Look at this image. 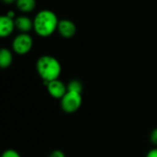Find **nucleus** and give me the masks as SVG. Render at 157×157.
<instances>
[{
	"instance_id": "obj_1",
	"label": "nucleus",
	"mask_w": 157,
	"mask_h": 157,
	"mask_svg": "<svg viewBox=\"0 0 157 157\" xmlns=\"http://www.w3.org/2000/svg\"><path fill=\"white\" fill-rule=\"evenodd\" d=\"M58 24V18L52 11L41 10L33 20V29L39 36L49 37L57 29Z\"/></svg>"
},
{
	"instance_id": "obj_2",
	"label": "nucleus",
	"mask_w": 157,
	"mask_h": 157,
	"mask_svg": "<svg viewBox=\"0 0 157 157\" xmlns=\"http://www.w3.org/2000/svg\"><path fill=\"white\" fill-rule=\"evenodd\" d=\"M36 69L43 83L58 79L62 72V66L59 61L50 55L40 57L36 63Z\"/></svg>"
},
{
	"instance_id": "obj_3",
	"label": "nucleus",
	"mask_w": 157,
	"mask_h": 157,
	"mask_svg": "<svg viewBox=\"0 0 157 157\" xmlns=\"http://www.w3.org/2000/svg\"><path fill=\"white\" fill-rule=\"evenodd\" d=\"M60 100L63 111L67 114H72L77 111L81 108L83 101L82 94L72 91H67Z\"/></svg>"
},
{
	"instance_id": "obj_4",
	"label": "nucleus",
	"mask_w": 157,
	"mask_h": 157,
	"mask_svg": "<svg viewBox=\"0 0 157 157\" xmlns=\"http://www.w3.org/2000/svg\"><path fill=\"white\" fill-rule=\"evenodd\" d=\"M32 43H33L32 39L29 34L21 33L14 39L12 43V48L16 53L23 55L28 53L31 50Z\"/></svg>"
},
{
	"instance_id": "obj_5",
	"label": "nucleus",
	"mask_w": 157,
	"mask_h": 157,
	"mask_svg": "<svg viewBox=\"0 0 157 157\" xmlns=\"http://www.w3.org/2000/svg\"><path fill=\"white\" fill-rule=\"evenodd\" d=\"M45 86L49 95L56 99H61L67 92V86H65L64 83L59 79L47 82L45 83Z\"/></svg>"
},
{
	"instance_id": "obj_6",
	"label": "nucleus",
	"mask_w": 157,
	"mask_h": 157,
	"mask_svg": "<svg viewBox=\"0 0 157 157\" xmlns=\"http://www.w3.org/2000/svg\"><path fill=\"white\" fill-rule=\"evenodd\" d=\"M57 29L63 38H67V39L72 38L75 34V31H76V28L74 22L68 19L60 20Z\"/></svg>"
},
{
	"instance_id": "obj_7",
	"label": "nucleus",
	"mask_w": 157,
	"mask_h": 157,
	"mask_svg": "<svg viewBox=\"0 0 157 157\" xmlns=\"http://www.w3.org/2000/svg\"><path fill=\"white\" fill-rule=\"evenodd\" d=\"M15 21L13 18L8 17L7 16H3L0 17V34L1 37L5 38L9 36L14 30Z\"/></svg>"
},
{
	"instance_id": "obj_8",
	"label": "nucleus",
	"mask_w": 157,
	"mask_h": 157,
	"mask_svg": "<svg viewBox=\"0 0 157 157\" xmlns=\"http://www.w3.org/2000/svg\"><path fill=\"white\" fill-rule=\"evenodd\" d=\"M15 26L22 33H27L31 29H33V21L28 17L21 16L16 18Z\"/></svg>"
},
{
	"instance_id": "obj_9",
	"label": "nucleus",
	"mask_w": 157,
	"mask_h": 157,
	"mask_svg": "<svg viewBox=\"0 0 157 157\" xmlns=\"http://www.w3.org/2000/svg\"><path fill=\"white\" fill-rule=\"evenodd\" d=\"M12 53L10 52L9 50L3 48L0 52V66L5 69L10 66V64L12 63Z\"/></svg>"
},
{
	"instance_id": "obj_10",
	"label": "nucleus",
	"mask_w": 157,
	"mask_h": 157,
	"mask_svg": "<svg viewBox=\"0 0 157 157\" xmlns=\"http://www.w3.org/2000/svg\"><path fill=\"white\" fill-rule=\"evenodd\" d=\"M17 6L22 12H30L35 8V0H17Z\"/></svg>"
},
{
	"instance_id": "obj_11",
	"label": "nucleus",
	"mask_w": 157,
	"mask_h": 157,
	"mask_svg": "<svg viewBox=\"0 0 157 157\" xmlns=\"http://www.w3.org/2000/svg\"><path fill=\"white\" fill-rule=\"evenodd\" d=\"M67 91H72V92H76V93L82 94V91H83L82 83L76 79L71 80L67 85Z\"/></svg>"
},
{
	"instance_id": "obj_12",
	"label": "nucleus",
	"mask_w": 157,
	"mask_h": 157,
	"mask_svg": "<svg viewBox=\"0 0 157 157\" xmlns=\"http://www.w3.org/2000/svg\"><path fill=\"white\" fill-rule=\"evenodd\" d=\"M1 157H21V155L14 149H6L3 152Z\"/></svg>"
},
{
	"instance_id": "obj_13",
	"label": "nucleus",
	"mask_w": 157,
	"mask_h": 157,
	"mask_svg": "<svg viewBox=\"0 0 157 157\" xmlns=\"http://www.w3.org/2000/svg\"><path fill=\"white\" fill-rule=\"evenodd\" d=\"M48 157H66L64 153L61 150H53L52 152L50 153Z\"/></svg>"
},
{
	"instance_id": "obj_14",
	"label": "nucleus",
	"mask_w": 157,
	"mask_h": 157,
	"mask_svg": "<svg viewBox=\"0 0 157 157\" xmlns=\"http://www.w3.org/2000/svg\"><path fill=\"white\" fill-rule=\"evenodd\" d=\"M150 141L153 144L157 146V128L154 129L150 134Z\"/></svg>"
},
{
	"instance_id": "obj_15",
	"label": "nucleus",
	"mask_w": 157,
	"mask_h": 157,
	"mask_svg": "<svg viewBox=\"0 0 157 157\" xmlns=\"http://www.w3.org/2000/svg\"><path fill=\"white\" fill-rule=\"evenodd\" d=\"M145 157H157V148H154L150 150Z\"/></svg>"
},
{
	"instance_id": "obj_16",
	"label": "nucleus",
	"mask_w": 157,
	"mask_h": 157,
	"mask_svg": "<svg viewBox=\"0 0 157 157\" xmlns=\"http://www.w3.org/2000/svg\"><path fill=\"white\" fill-rule=\"evenodd\" d=\"M8 17H10V18H13L14 17V13L12 12V11H9L8 13H7V15H6Z\"/></svg>"
},
{
	"instance_id": "obj_17",
	"label": "nucleus",
	"mask_w": 157,
	"mask_h": 157,
	"mask_svg": "<svg viewBox=\"0 0 157 157\" xmlns=\"http://www.w3.org/2000/svg\"><path fill=\"white\" fill-rule=\"evenodd\" d=\"M6 4H11V3H13V2H15V1H17V0H3Z\"/></svg>"
}]
</instances>
